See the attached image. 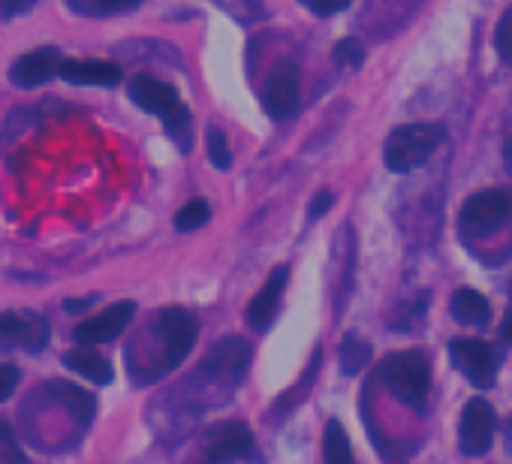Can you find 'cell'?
I'll return each instance as SVG.
<instances>
[{"label": "cell", "mask_w": 512, "mask_h": 464, "mask_svg": "<svg viewBox=\"0 0 512 464\" xmlns=\"http://www.w3.org/2000/svg\"><path fill=\"white\" fill-rule=\"evenodd\" d=\"M64 365H67L70 371H76L79 377H88V380H94V383H100V386H109L112 377H115L109 359H103V356L94 353L91 347H76V350H70V353L64 356Z\"/></svg>", "instance_id": "obj_17"}, {"label": "cell", "mask_w": 512, "mask_h": 464, "mask_svg": "<svg viewBox=\"0 0 512 464\" xmlns=\"http://www.w3.org/2000/svg\"><path fill=\"white\" fill-rule=\"evenodd\" d=\"M371 359V344L362 341L359 335H347L344 344H341V371L347 377H356Z\"/></svg>", "instance_id": "obj_21"}, {"label": "cell", "mask_w": 512, "mask_h": 464, "mask_svg": "<svg viewBox=\"0 0 512 464\" xmlns=\"http://www.w3.org/2000/svg\"><path fill=\"white\" fill-rule=\"evenodd\" d=\"M253 446V434L244 422H223L205 440V464H232Z\"/></svg>", "instance_id": "obj_10"}, {"label": "cell", "mask_w": 512, "mask_h": 464, "mask_svg": "<svg viewBox=\"0 0 512 464\" xmlns=\"http://www.w3.org/2000/svg\"><path fill=\"white\" fill-rule=\"evenodd\" d=\"M380 377L392 389L395 398H401L404 404L416 410L425 407V398L431 389V368L419 350H401V353L386 356L380 365Z\"/></svg>", "instance_id": "obj_3"}, {"label": "cell", "mask_w": 512, "mask_h": 464, "mask_svg": "<svg viewBox=\"0 0 512 464\" xmlns=\"http://www.w3.org/2000/svg\"><path fill=\"white\" fill-rule=\"evenodd\" d=\"M323 461L326 464H356L350 437H347V431H344V425L338 419H329V425H326V434H323Z\"/></svg>", "instance_id": "obj_18"}, {"label": "cell", "mask_w": 512, "mask_h": 464, "mask_svg": "<svg viewBox=\"0 0 512 464\" xmlns=\"http://www.w3.org/2000/svg\"><path fill=\"white\" fill-rule=\"evenodd\" d=\"M136 314V305L133 302H118L106 311H100L97 317L85 320L76 326L73 338L82 344V347H94V344H106V341H115L133 320Z\"/></svg>", "instance_id": "obj_9"}, {"label": "cell", "mask_w": 512, "mask_h": 464, "mask_svg": "<svg viewBox=\"0 0 512 464\" xmlns=\"http://www.w3.org/2000/svg\"><path fill=\"white\" fill-rule=\"evenodd\" d=\"M37 0H0V19H16L34 10Z\"/></svg>", "instance_id": "obj_26"}, {"label": "cell", "mask_w": 512, "mask_h": 464, "mask_svg": "<svg viewBox=\"0 0 512 464\" xmlns=\"http://www.w3.org/2000/svg\"><path fill=\"white\" fill-rule=\"evenodd\" d=\"M61 79L73 85H97V88H112L121 82V67L112 61H64L61 64Z\"/></svg>", "instance_id": "obj_15"}, {"label": "cell", "mask_w": 512, "mask_h": 464, "mask_svg": "<svg viewBox=\"0 0 512 464\" xmlns=\"http://www.w3.org/2000/svg\"><path fill=\"white\" fill-rule=\"evenodd\" d=\"M61 52L52 49V46H43V49H34L28 55H22L13 67H10V82L16 88H37V85H46L52 76H61Z\"/></svg>", "instance_id": "obj_11"}, {"label": "cell", "mask_w": 512, "mask_h": 464, "mask_svg": "<svg viewBox=\"0 0 512 464\" xmlns=\"http://www.w3.org/2000/svg\"><path fill=\"white\" fill-rule=\"evenodd\" d=\"M55 395H61V401L70 407V413L79 419V422H91L94 419V398L85 392V389H79V386H73V383H52L49 386Z\"/></svg>", "instance_id": "obj_20"}, {"label": "cell", "mask_w": 512, "mask_h": 464, "mask_svg": "<svg viewBox=\"0 0 512 464\" xmlns=\"http://www.w3.org/2000/svg\"><path fill=\"white\" fill-rule=\"evenodd\" d=\"M506 443L512 446V422H509V437H506Z\"/></svg>", "instance_id": "obj_31"}, {"label": "cell", "mask_w": 512, "mask_h": 464, "mask_svg": "<svg viewBox=\"0 0 512 464\" xmlns=\"http://www.w3.org/2000/svg\"><path fill=\"white\" fill-rule=\"evenodd\" d=\"M263 106L275 121H284L299 109V70L293 61L275 64V70L266 82V91H263Z\"/></svg>", "instance_id": "obj_8"}, {"label": "cell", "mask_w": 512, "mask_h": 464, "mask_svg": "<svg viewBox=\"0 0 512 464\" xmlns=\"http://www.w3.org/2000/svg\"><path fill=\"white\" fill-rule=\"evenodd\" d=\"M19 383V368L16 365H0V401H7Z\"/></svg>", "instance_id": "obj_27"}, {"label": "cell", "mask_w": 512, "mask_h": 464, "mask_svg": "<svg viewBox=\"0 0 512 464\" xmlns=\"http://www.w3.org/2000/svg\"><path fill=\"white\" fill-rule=\"evenodd\" d=\"M208 220H211V205H208L205 199H190L187 205L178 208V214H175V229L193 232V229L205 226Z\"/></svg>", "instance_id": "obj_22"}, {"label": "cell", "mask_w": 512, "mask_h": 464, "mask_svg": "<svg viewBox=\"0 0 512 464\" xmlns=\"http://www.w3.org/2000/svg\"><path fill=\"white\" fill-rule=\"evenodd\" d=\"M503 160H506V169L512 172V136H509L506 145H503Z\"/></svg>", "instance_id": "obj_30"}, {"label": "cell", "mask_w": 512, "mask_h": 464, "mask_svg": "<svg viewBox=\"0 0 512 464\" xmlns=\"http://www.w3.org/2000/svg\"><path fill=\"white\" fill-rule=\"evenodd\" d=\"M509 217V196L497 187L473 193L458 214V229L467 236H485Z\"/></svg>", "instance_id": "obj_5"}, {"label": "cell", "mask_w": 512, "mask_h": 464, "mask_svg": "<svg viewBox=\"0 0 512 464\" xmlns=\"http://www.w3.org/2000/svg\"><path fill=\"white\" fill-rule=\"evenodd\" d=\"M157 338L163 344V371L178 368L196 341V317L184 308H163L157 314Z\"/></svg>", "instance_id": "obj_4"}, {"label": "cell", "mask_w": 512, "mask_h": 464, "mask_svg": "<svg viewBox=\"0 0 512 464\" xmlns=\"http://www.w3.org/2000/svg\"><path fill=\"white\" fill-rule=\"evenodd\" d=\"M494 431H497L494 407L485 398L467 401V407L461 413V422H458V446H461V452L470 455V458L485 455L491 449Z\"/></svg>", "instance_id": "obj_6"}, {"label": "cell", "mask_w": 512, "mask_h": 464, "mask_svg": "<svg viewBox=\"0 0 512 464\" xmlns=\"http://www.w3.org/2000/svg\"><path fill=\"white\" fill-rule=\"evenodd\" d=\"M287 278H290V269H287V266H278V269L269 275V281L263 284V290L250 299V305H247V323H250L253 329H260V332L269 329V323H272L275 314H278L281 296H284V290H287Z\"/></svg>", "instance_id": "obj_13"}, {"label": "cell", "mask_w": 512, "mask_h": 464, "mask_svg": "<svg viewBox=\"0 0 512 464\" xmlns=\"http://www.w3.org/2000/svg\"><path fill=\"white\" fill-rule=\"evenodd\" d=\"M208 160H211L217 169H229V166H232V151H229V145H226L223 130H217V127H208Z\"/></svg>", "instance_id": "obj_23"}, {"label": "cell", "mask_w": 512, "mask_h": 464, "mask_svg": "<svg viewBox=\"0 0 512 464\" xmlns=\"http://www.w3.org/2000/svg\"><path fill=\"white\" fill-rule=\"evenodd\" d=\"M64 4L79 13V16H94V19H103V16H115V13H127V10H136L142 0H64Z\"/></svg>", "instance_id": "obj_19"}, {"label": "cell", "mask_w": 512, "mask_h": 464, "mask_svg": "<svg viewBox=\"0 0 512 464\" xmlns=\"http://www.w3.org/2000/svg\"><path fill=\"white\" fill-rule=\"evenodd\" d=\"M449 311L458 323L464 326H485L491 320V305L482 293L470 290V287H461L452 293L449 299Z\"/></svg>", "instance_id": "obj_16"}, {"label": "cell", "mask_w": 512, "mask_h": 464, "mask_svg": "<svg viewBox=\"0 0 512 464\" xmlns=\"http://www.w3.org/2000/svg\"><path fill=\"white\" fill-rule=\"evenodd\" d=\"M130 100H133L139 109L157 115V118L166 124L169 136H172L184 151L190 148V139H187V136H190V112H187V106L181 103V97L175 94L172 85H166V82H160V79L142 73V76H136V79L130 82Z\"/></svg>", "instance_id": "obj_1"}, {"label": "cell", "mask_w": 512, "mask_h": 464, "mask_svg": "<svg viewBox=\"0 0 512 464\" xmlns=\"http://www.w3.org/2000/svg\"><path fill=\"white\" fill-rule=\"evenodd\" d=\"M443 142V127L440 124H404V127H395L383 145V163L389 172H413L419 169L431 154L434 148Z\"/></svg>", "instance_id": "obj_2"}, {"label": "cell", "mask_w": 512, "mask_h": 464, "mask_svg": "<svg viewBox=\"0 0 512 464\" xmlns=\"http://www.w3.org/2000/svg\"><path fill=\"white\" fill-rule=\"evenodd\" d=\"M49 341V326L34 314H0V347H25L31 353L43 350Z\"/></svg>", "instance_id": "obj_12"}, {"label": "cell", "mask_w": 512, "mask_h": 464, "mask_svg": "<svg viewBox=\"0 0 512 464\" xmlns=\"http://www.w3.org/2000/svg\"><path fill=\"white\" fill-rule=\"evenodd\" d=\"M302 4L314 13V16H335L341 10H347L353 0H302Z\"/></svg>", "instance_id": "obj_25"}, {"label": "cell", "mask_w": 512, "mask_h": 464, "mask_svg": "<svg viewBox=\"0 0 512 464\" xmlns=\"http://www.w3.org/2000/svg\"><path fill=\"white\" fill-rule=\"evenodd\" d=\"M332 202H335V193H332V190H320V193L311 199V208H308V214H311V217H323V214L332 208Z\"/></svg>", "instance_id": "obj_28"}, {"label": "cell", "mask_w": 512, "mask_h": 464, "mask_svg": "<svg viewBox=\"0 0 512 464\" xmlns=\"http://www.w3.org/2000/svg\"><path fill=\"white\" fill-rule=\"evenodd\" d=\"M449 359L452 365L479 389H488L497 374V353L476 338H455L449 344Z\"/></svg>", "instance_id": "obj_7"}, {"label": "cell", "mask_w": 512, "mask_h": 464, "mask_svg": "<svg viewBox=\"0 0 512 464\" xmlns=\"http://www.w3.org/2000/svg\"><path fill=\"white\" fill-rule=\"evenodd\" d=\"M247 362H250V344L241 338H223L220 344L211 347L202 368L211 377H229L232 383H238L247 371Z\"/></svg>", "instance_id": "obj_14"}, {"label": "cell", "mask_w": 512, "mask_h": 464, "mask_svg": "<svg viewBox=\"0 0 512 464\" xmlns=\"http://www.w3.org/2000/svg\"><path fill=\"white\" fill-rule=\"evenodd\" d=\"M509 293H512V281H509Z\"/></svg>", "instance_id": "obj_32"}, {"label": "cell", "mask_w": 512, "mask_h": 464, "mask_svg": "<svg viewBox=\"0 0 512 464\" xmlns=\"http://www.w3.org/2000/svg\"><path fill=\"white\" fill-rule=\"evenodd\" d=\"M335 61L344 64V67H350V70L362 67V64H365V49H362V43L353 40V37L341 40V43L335 46Z\"/></svg>", "instance_id": "obj_24"}, {"label": "cell", "mask_w": 512, "mask_h": 464, "mask_svg": "<svg viewBox=\"0 0 512 464\" xmlns=\"http://www.w3.org/2000/svg\"><path fill=\"white\" fill-rule=\"evenodd\" d=\"M500 335L512 344V308H509V314L503 317V326H500Z\"/></svg>", "instance_id": "obj_29"}]
</instances>
